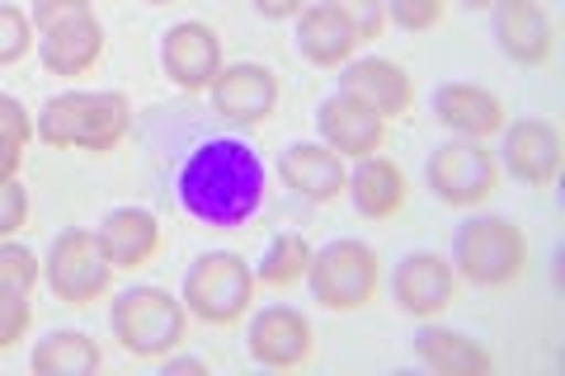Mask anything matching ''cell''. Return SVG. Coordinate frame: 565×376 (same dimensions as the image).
Masks as SVG:
<instances>
[{
  "mask_svg": "<svg viewBox=\"0 0 565 376\" xmlns=\"http://www.w3.org/2000/svg\"><path fill=\"white\" fill-rule=\"evenodd\" d=\"M174 203L207 230L245 226L264 203V160L241 137H207L174 170Z\"/></svg>",
  "mask_w": 565,
  "mask_h": 376,
  "instance_id": "1",
  "label": "cell"
},
{
  "mask_svg": "<svg viewBox=\"0 0 565 376\" xmlns=\"http://www.w3.org/2000/svg\"><path fill=\"white\" fill-rule=\"evenodd\" d=\"M128 128L132 104L122 89H66V95H52L33 118V132L47 151H118Z\"/></svg>",
  "mask_w": 565,
  "mask_h": 376,
  "instance_id": "2",
  "label": "cell"
},
{
  "mask_svg": "<svg viewBox=\"0 0 565 376\" xmlns=\"http://www.w3.org/2000/svg\"><path fill=\"white\" fill-rule=\"evenodd\" d=\"M255 268L232 249H207L184 273V311L212 330L241 325L255 307Z\"/></svg>",
  "mask_w": 565,
  "mask_h": 376,
  "instance_id": "3",
  "label": "cell"
},
{
  "mask_svg": "<svg viewBox=\"0 0 565 376\" xmlns=\"http://www.w3.org/2000/svg\"><path fill=\"white\" fill-rule=\"evenodd\" d=\"M109 325L122 353L141 357V363H166V357L184 344L189 334V311L174 301L166 288H132L114 297Z\"/></svg>",
  "mask_w": 565,
  "mask_h": 376,
  "instance_id": "4",
  "label": "cell"
},
{
  "mask_svg": "<svg viewBox=\"0 0 565 376\" xmlns=\"http://www.w3.org/2000/svg\"><path fill=\"white\" fill-rule=\"evenodd\" d=\"M452 268L471 288H514L527 273V236L509 217H471L457 230Z\"/></svg>",
  "mask_w": 565,
  "mask_h": 376,
  "instance_id": "5",
  "label": "cell"
},
{
  "mask_svg": "<svg viewBox=\"0 0 565 376\" xmlns=\"http://www.w3.org/2000/svg\"><path fill=\"white\" fill-rule=\"evenodd\" d=\"M307 282H311L316 307L353 315V311H363V307H373L377 301V292H382V259H377V249L367 240H334V245H326V249H316L311 255Z\"/></svg>",
  "mask_w": 565,
  "mask_h": 376,
  "instance_id": "6",
  "label": "cell"
},
{
  "mask_svg": "<svg viewBox=\"0 0 565 376\" xmlns=\"http://www.w3.org/2000/svg\"><path fill=\"white\" fill-rule=\"evenodd\" d=\"M500 179H504L500 155L490 151V141H471V137H452L424 165V184L434 189V198L457 212L490 203L500 193Z\"/></svg>",
  "mask_w": 565,
  "mask_h": 376,
  "instance_id": "7",
  "label": "cell"
},
{
  "mask_svg": "<svg viewBox=\"0 0 565 376\" xmlns=\"http://www.w3.org/2000/svg\"><path fill=\"white\" fill-rule=\"evenodd\" d=\"M43 282L62 307H95V301L109 297L114 264L99 245V230H85V226L62 230L43 259Z\"/></svg>",
  "mask_w": 565,
  "mask_h": 376,
  "instance_id": "8",
  "label": "cell"
},
{
  "mask_svg": "<svg viewBox=\"0 0 565 376\" xmlns=\"http://www.w3.org/2000/svg\"><path fill=\"white\" fill-rule=\"evenodd\" d=\"M222 39L212 24L199 20H184V24H170L166 39H161V71L166 80L180 89V95H207V85L217 80L222 71Z\"/></svg>",
  "mask_w": 565,
  "mask_h": 376,
  "instance_id": "9",
  "label": "cell"
},
{
  "mask_svg": "<svg viewBox=\"0 0 565 376\" xmlns=\"http://www.w3.org/2000/svg\"><path fill=\"white\" fill-rule=\"evenodd\" d=\"M457 288H462L457 268L444 255H434V249H415V255H405L396 264V278H392L396 307H401V315H411V320H438L457 301Z\"/></svg>",
  "mask_w": 565,
  "mask_h": 376,
  "instance_id": "10",
  "label": "cell"
},
{
  "mask_svg": "<svg viewBox=\"0 0 565 376\" xmlns=\"http://www.w3.org/2000/svg\"><path fill=\"white\" fill-rule=\"evenodd\" d=\"M212 109H217L226 122L236 128H259L269 122L278 109V76L259 62H232L217 71V80L207 85Z\"/></svg>",
  "mask_w": 565,
  "mask_h": 376,
  "instance_id": "11",
  "label": "cell"
},
{
  "mask_svg": "<svg viewBox=\"0 0 565 376\" xmlns=\"http://www.w3.org/2000/svg\"><path fill=\"white\" fill-rule=\"evenodd\" d=\"M504 170L527 189H552L565 165V137L546 118L504 122Z\"/></svg>",
  "mask_w": 565,
  "mask_h": 376,
  "instance_id": "12",
  "label": "cell"
},
{
  "mask_svg": "<svg viewBox=\"0 0 565 376\" xmlns=\"http://www.w3.org/2000/svg\"><path fill=\"white\" fill-rule=\"evenodd\" d=\"M316 128H321L326 147L334 155H344V160L377 155V151H386V141H392V122L367 109L363 99L344 95V89L321 104V114H316Z\"/></svg>",
  "mask_w": 565,
  "mask_h": 376,
  "instance_id": "13",
  "label": "cell"
},
{
  "mask_svg": "<svg viewBox=\"0 0 565 376\" xmlns=\"http://www.w3.org/2000/svg\"><path fill=\"white\" fill-rule=\"evenodd\" d=\"M245 348L259 367H274V372H292V367H307L311 363V348H316V330L302 311L292 307H264L250 320V334H245Z\"/></svg>",
  "mask_w": 565,
  "mask_h": 376,
  "instance_id": "14",
  "label": "cell"
},
{
  "mask_svg": "<svg viewBox=\"0 0 565 376\" xmlns=\"http://www.w3.org/2000/svg\"><path fill=\"white\" fill-rule=\"evenodd\" d=\"M340 89L353 99H363L367 109L382 114L386 122L415 114V80H411V71L392 57H353L349 66H340Z\"/></svg>",
  "mask_w": 565,
  "mask_h": 376,
  "instance_id": "15",
  "label": "cell"
},
{
  "mask_svg": "<svg viewBox=\"0 0 565 376\" xmlns=\"http://www.w3.org/2000/svg\"><path fill=\"white\" fill-rule=\"evenodd\" d=\"M494 39L504 57L519 66H546L556 57V24L542 0H500L494 6Z\"/></svg>",
  "mask_w": 565,
  "mask_h": 376,
  "instance_id": "16",
  "label": "cell"
},
{
  "mask_svg": "<svg viewBox=\"0 0 565 376\" xmlns=\"http://www.w3.org/2000/svg\"><path fill=\"white\" fill-rule=\"evenodd\" d=\"M434 118L438 128L452 132V137H471V141H490L504 132V99L490 95L486 85H467V80H452V85H438L434 95Z\"/></svg>",
  "mask_w": 565,
  "mask_h": 376,
  "instance_id": "17",
  "label": "cell"
},
{
  "mask_svg": "<svg viewBox=\"0 0 565 376\" xmlns=\"http://www.w3.org/2000/svg\"><path fill=\"white\" fill-rule=\"evenodd\" d=\"M278 174L297 198L307 203H340L349 193V170H344V155H334L326 141H297V147L282 151L278 160Z\"/></svg>",
  "mask_w": 565,
  "mask_h": 376,
  "instance_id": "18",
  "label": "cell"
},
{
  "mask_svg": "<svg viewBox=\"0 0 565 376\" xmlns=\"http://www.w3.org/2000/svg\"><path fill=\"white\" fill-rule=\"evenodd\" d=\"M99 245L109 255L114 273H137V268H147L161 255L166 230H161V217L147 207H118L99 222Z\"/></svg>",
  "mask_w": 565,
  "mask_h": 376,
  "instance_id": "19",
  "label": "cell"
},
{
  "mask_svg": "<svg viewBox=\"0 0 565 376\" xmlns=\"http://www.w3.org/2000/svg\"><path fill=\"white\" fill-rule=\"evenodd\" d=\"M349 198L367 222H396L411 203V179L392 155H363L359 170L349 174Z\"/></svg>",
  "mask_w": 565,
  "mask_h": 376,
  "instance_id": "20",
  "label": "cell"
},
{
  "mask_svg": "<svg viewBox=\"0 0 565 376\" xmlns=\"http://www.w3.org/2000/svg\"><path fill=\"white\" fill-rule=\"evenodd\" d=\"M297 47H302V57L311 66L321 71H340L349 66L353 57H359V33H353V24L344 20L334 6H326V0H316V6H307L302 14H297Z\"/></svg>",
  "mask_w": 565,
  "mask_h": 376,
  "instance_id": "21",
  "label": "cell"
},
{
  "mask_svg": "<svg viewBox=\"0 0 565 376\" xmlns=\"http://www.w3.org/2000/svg\"><path fill=\"white\" fill-rule=\"evenodd\" d=\"M39 57L52 76H85L104 57V24L95 14H81V20H66L39 33Z\"/></svg>",
  "mask_w": 565,
  "mask_h": 376,
  "instance_id": "22",
  "label": "cell"
},
{
  "mask_svg": "<svg viewBox=\"0 0 565 376\" xmlns=\"http://www.w3.org/2000/svg\"><path fill=\"white\" fill-rule=\"evenodd\" d=\"M415 357L438 376H490L494 372V353L481 339H471L462 330H444V325H429L415 339Z\"/></svg>",
  "mask_w": 565,
  "mask_h": 376,
  "instance_id": "23",
  "label": "cell"
},
{
  "mask_svg": "<svg viewBox=\"0 0 565 376\" xmlns=\"http://www.w3.org/2000/svg\"><path fill=\"white\" fill-rule=\"evenodd\" d=\"M29 363L39 376H90V372H99L104 353L85 330H52L47 339H39Z\"/></svg>",
  "mask_w": 565,
  "mask_h": 376,
  "instance_id": "24",
  "label": "cell"
},
{
  "mask_svg": "<svg viewBox=\"0 0 565 376\" xmlns=\"http://www.w3.org/2000/svg\"><path fill=\"white\" fill-rule=\"evenodd\" d=\"M311 255H316V245L307 236L282 230V236H274V245L264 249V259L255 268V282L259 288H274V292H288V288H297V282L307 278Z\"/></svg>",
  "mask_w": 565,
  "mask_h": 376,
  "instance_id": "25",
  "label": "cell"
},
{
  "mask_svg": "<svg viewBox=\"0 0 565 376\" xmlns=\"http://www.w3.org/2000/svg\"><path fill=\"white\" fill-rule=\"evenodd\" d=\"M39 273H43V264H39V255H33L29 245L0 240V288H14V292L33 297V288H39Z\"/></svg>",
  "mask_w": 565,
  "mask_h": 376,
  "instance_id": "26",
  "label": "cell"
},
{
  "mask_svg": "<svg viewBox=\"0 0 565 376\" xmlns=\"http://www.w3.org/2000/svg\"><path fill=\"white\" fill-rule=\"evenodd\" d=\"M448 0H386V24H396L405 33H429L444 24Z\"/></svg>",
  "mask_w": 565,
  "mask_h": 376,
  "instance_id": "27",
  "label": "cell"
},
{
  "mask_svg": "<svg viewBox=\"0 0 565 376\" xmlns=\"http://www.w3.org/2000/svg\"><path fill=\"white\" fill-rule=\"evenodd\" d=\"M33 330V301L29 292L0 288V353H10L20 339H29Z\"/></svg>",
  "mask_w": 565,
  "mask_h": 376,
  "instance_id": "28",
  "label": "cell"
},
{
  "mask_svg": "<svg viewBox=\"0 0 565 376\" xmlns=\"http://www.w3.org/2000/svg\"><path fill=\"white\" fill-rule=\"evenodd\" d=\"M29 47H33V24H29V14L14 10V6H0V66L24 62Z\"/></svg>",
  "mask_w": 565,
  "mask_h": 376,
  "instance_id": "29",
  "label": "cell"
},
{
  "mask_svg": "<svg viewBox=\"0 0 565 376\" xmlns=\"http://www.w3.org/2000/svg\"><path fill=\"white\" fill-rule=\"evenodd\" d=\"M326 6H334L353 24L359 43H373L386 33V0H326Z\"/></svg>",
  "mask_w": 565,
  "mask_h": 376,
  "instance_id": "30",
  "label": "cell"
},
{
  "mask_svg": "<svg viewBox=\"0 0 565 376\" xmlns=\"http://www.w3.org/2000/svg\"><path fill=\"white\" fill-rule=\"evenodd\" d=\"M29 226V189L20 179H0V240H14Z\"/></svg>",
  "mask_w": 565,
  "mask_h": 376,
  "instance_id": "31",
  "label": "cell"
},
{
  "mask_svg": "<svg viewBox=\"0 0 565 376\" xmlns=\"http://www.w3.org/2000/svg\"><path fill=\"white\" fill-rule=\"evenodd\" d=\"M81 14H95V0H33L29 24H33V33H47L66 20H81Z\"/></svg>",
  "mask_w": 565,
  "mask_h": 376,
  "instance_id": "32",
  "label": "cell"
},
{
  "mask_svg": "<svg viewBox=\"0 0 565 376\" xmlns=\"http://www.w3.org/2000/svg\"><path fill=\"white\" fill-rule=\"evenodd\" d=\"M0 137H14V141H24V147L39 141V132H33V114L14 95H0Z\"/></svg>",
  "mask_w": 565,
  "mask_h": 376,
  "instance_id": "33",
  "label": "cell"
},
{
  "mask_svg": "<svg viewBox=\"0 0 565 376\" xmlns=\"http://www.w3.org/2000/svg\"><path fill=\"white\" fill-rule=\"evenodd\" d=\"M250 6L264 14V20H274V24H282V20H297L311 0H250Z\"/></svg>",
  "mask_w": 565,
  "mask_h": 376,
  "instance_id": "34",
  "label": "cell"
},
{
  "mask_svg": "<svg viewBox=\"0 0 565 376\" xmlns=\"http://www.w3.org/2000/svg\"><path fill=\"white\" fill-rule=\"evenodd\" d=\"M24 141H14V137H0V179H20L24 170Z\"/></svg>",
  "mask_w": 565,
  "mask_h": 376,
  "instance_id": "35",
  "label": "cell"
},
{
  "mask_svg": "<svg viewBox=\"0 0 565 376\" xmlns=\"http://www.w3.org/2000/svg\"><path fill=\"white\" fill-rule=\"evenodd\" d=\"M174 372H203V363H193V357H180V363H170Z\"/></svg>",
  "mask_w": 565,
  "mask_h": 376,
  "instance_id": "36",
  "label": "cell"
},
{
  "mask_svg": "<svg viewBox=\"0 0 565 376\" xmlns=\"http://www.w3.org/2000/svg\"><path fill=\"white\" fill-rule=\"evenodd\" d=\"M462 6H467V10H494L500 0H462Z\"/></svg>",
  "mask_w": 565,
  "mask_h": 376,
  "instance_id": "37",
  "label": "cell"
},
{
  "mask_svg": "<svg viewBox=\"0 0 565 376\" xmlns=\"http://www.w3.org/2000/svg\"><path fill=\"white\" fill-rule=\"evenodd\" d=\"M147 6H174V0H147Z\"/></svg>",
  "mask_w": 565,
  "mask_h": 376,
  "instance_id": "38",
  "label": "cell"
}]
</instances>
